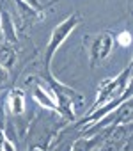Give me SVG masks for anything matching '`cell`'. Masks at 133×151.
Masks as SVG:
<instances>
[{
	"label": "cell",
	"mask_w": 133,
	"mask_h": 151,
	"mask_svg": "<svg viewBox=\"0 0 133 151\" xmlns=\"http://www.w3.org/2000/svg\"><path fill=\"white\" fill-rule=\"evenodd\" d=\"M129 149H131V144H129V140H128V144H126V146H124L121 151H129Z\"/></svg>",
	"instance_id": "obj_8"
},
{
	"label": "cell",
	"mask_w": 133,
	"mask_h": 151,
	"mask_svg": "<svg viewBox=\"0 0 133 151\" xmlns=\"http://www.w3.org/2000/svg\"><path fill=\"white\" fill-rule=\"evenodd\" d=\"M84 43H85V48H87L91 68L94 69V68H98V66H101L108 60V57L114 50V45H115V37H114L112 32L101 30V32L85 36Z\"/></svg>",
	"instance_id": "obj_3"
},
{
	"label": "cell",
	"mask_w": 133,
	"mask_h": 151,
	"mask_svg": "<svg viewBox=\"0 0 133 151\" xmlns=\"http://www.w3.org/2000/svg\"><path fill=\"white\" fill-rule=\"evenodd\" d=\"M16 64V52L11 46H2L0 48V68L9 71Z\"/></svg>",
	"instance_id": "obj_5"
},
{
	"label": "cell",
	"mask_w": 133,
	"mask_h": 151,
	"mask_svg": "<svg viewBox=\"0 0 133 151\" xmlns=\"http://www.w3.org/2000/svg\"><path fill=\"white\" fill-rule=\"evenodd\" d=\"M82 23V18L78 13H73L69 14L68 18H64L59 25H55V29L51 30V36L48 39V45H46V50H44V59H43V71L44 73H50V66H51V60L57 53V50L62 46V43L68 39V36Z\"/></svg>",
	"instance_id": "obj_1"
},
{
	"label": "cell",
	"mask_w": 133,
	"mask_h": 151,
	"mask_svg": "<svg viewBox=\"0 0 133 151\" xmlns=\"http://www.w3.org/2000/svg\"><path fill=\"white\" fill-rule=\"evenodd\" d=\"M7 103H9V110H11V114H14V116H21V114L25 112V109H27L23 89L14 87V89L9 93V96H7Z\"/></svg>",
	"instance_id": "obj_4"
},
{
	"label": "cell",
	"mask_w": 133,
	"mask_h": 151,
	"mask_svg": "<svg viewBox=\"0 0 133 151\" xmlns=\"http://www.w3.org/2000/svg\"><path fill=\"white\" fill-rule=\"evenodd\" d=\"M0 151H16V147H14V144L4 135V132L0 130Z\"/></svg>",
	"instance_id": "obj_7"
},
{
	"label": "cell",
	"mask_w": 133,
	"mask_h": 151,
	"mask_svg": "<svg viewBox=\"0 0 133 151\" xmlns=\"http://www.w3.org/2000/svg\"><path fill=\"white\" fill-rule=\"evenodd\" d=\"M114 37H115V43H119L121 46H131V32L129 30H122Z\"/></svg>",
	"instance_id": "obj_6"
},
{
	"label": "cell",
	"mask_w": 133,
	"mask_h": 151,
	"mask_svg": "<svg viewBox=\"0 0 133 151\" xmlns=\"http://www.w3.org/2000/svg\"><path fill=\"white\" fill-rule=\"evenodd\" d=\"M131 68H133V64L129 62L117 77H114V78H107V80H103L99 86H98V94H96V101L92 103V107L87 110V114L89 112H92V110H96L98 107H101V105H105L107 101H110V100H115V98H119V96H122L124 94V91L129 87V80H131Z\"/></svg>",
	"instance_id": "obj_2"
}]
</instances>
